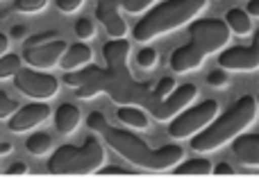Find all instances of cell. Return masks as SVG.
<instances>
[{
    "mask_svg": "<svg viewBox=\"0 0 259 188\" xmlns=\"http://www.w3.org/2000/svg\"><path fill=\"white\" fill-rule=\"evenodd\" d=\"M103 57L107 64L105 68L87 64L77 71H66V75L62 77L64 84L71 86L82 100L96 98L98 93H107L116 104H134V107L146 109L152 118H157L164 98L157 93L155 84L139 82L127 68L130 41H107L103 45Z\"/></svg>",
    "mask_w": 259,
    "mask_h": 188,
    "instance_id": "1",
    "label": "cell"
},
{
    "mask_svg": "<svg viewBox=\"0 0 259 188\" xmlns=\"http://www.w3.org/2000/svg\"><path fill=\"white\" fill-rule=\"evenodd\" d=\"M87 125L94 134H100L105 139V143L114 150L116 154H121L125 161H130L132 166L141 168L148 172H164V170H173L180 161L184 159V150L180 145H164V148L152 150L146 141H141L137 134L127 130H118L112 127L105 120L103 113L94 111L87 118Z\"/></svg>",
    "mask_w": 259,
    "mask_h": 188,
    "instance_id": "2",
    "label": "cell"
},
{
    "mask_svg": "<svg viewBox=\"0 0 259 188\" xmlns=\"http://www.w3.org/2000/svg\"><path fill=\"white\" fill-rule=\"evenodd\" d=\"M232 30L228 27L225 18H200L191 21L189 25V43L180 45L170 54V68L175 73L196 71L205 64V59L214 52H221L230 43Z\"/></svg>",
    "mask_w": 259,
    "mask_h": 188,
    "instance_id": "3",
    "label": "cell"
},
{
    "mask_svg": "<svg viewBox=\"0 0 259 188\" xmlns=\"http://www.w3.org/2000/svg\"><path fill=\"white\" fill-rule=\"evenodd\" d=\"M257 118V100L252 95L239 98L223 116H216L205 130L191 136V150L196 152H214L225 143L234 141L248 130Z\"/></svg>",
    "mask_w": 259,
    "mask_h": 188,
    "instance_id": "4",
    "label": "cell"
},
{
    "mask_svg": "<svg viewBox=\"0 0 259 188\" xmlns=\"http://www.w3.org/2000/svg\"><path fill=\"white\" fill-rule=\"evenodd\" d=\"M205 7L207 0H166V3L148 9L146 16L132 27V39L148 43L166 32H173L196 21L198 14H202Z\"/></svg>",
    "mask_w": 259,
    "mask_h": 188,
    "instance_id": "5",
    "label": "cell"
},
{
    "mask_svg": "<svg viewBox=\"0 0 259 188\" xmlns=\"http://www.w3.org/2000/svg\"><path fill=\"white\" fill-rule=\"evenodd\" d=\"M103 163V143L96 136H89L80 148L59 145L48 159V172H53V175H89V172H98Z\"/></svg>",
    "mask_w": 259,
    "mask_h": 188,
    "instance_id": "6",
    "label": "cell"
},
{
    "mask_svg": "<svg viewBox=\"0 0 259 188\" xmlns=\"http://www.w3.org/2000/svg\"><path fill=\"white\" fill-rule=\"evenodd\" d=\"M219 116V102L216 100H205L191 109L180 111L173 120H168V136L173 139H191L200 130H205L214 118Z\"/></svg>",
    "mask_w": 259,
    "mask_h": 188,
    "instance_id": "7",
    "label": "cell"
},
{
    "mask_svg": "<svg viewBox=\"0 0 259 188\" xmlns=\"http://www.w3.org/2000/svg\"><path fill=\"white\" fill-rule=\"evenodd\" d=\"M14 86L32 100H48L53 95H57L59 80L39 71V68H21L14 75Z\"/></svg>",
    "mask_w": 259,
    "mask_h": 188,
    "instance_id": "8",
    "label": "cell"
},
{
    "mask_svg": "<svg viewBox=\"0 0 259 188\" xmlns=\"http://www.w3.org/2000/svg\"><path fill=\"white\" fill-rule=\"evenodd\" d=\"M66 48H68V43L64 39H55V41H48V43L32 45V48H23V61L30 64L32 68L48 71V68L57 66Z\"/></svg>",
    "mask_w": 259,
    "mask_h": 188,
    "instance_id": "9",
    "label": "cell"
},
{
    "mask_svg": "<svg viewBox=\"0 0 259 188\" xmlns=\"http://www.w3.org/2000/svg\"><path fill=\"white\" fill-rule=\"evenodd\" d=\"M50 113H53V109L46 104V100H36V102H30V104L18 107L16 111L9 116L7 125H9V130L12 132L21 134V132H27V130H32V127L46 122L50 118Z\"/></svg>",
    "mask_w": 259,
    "mask_h": 188,
    "instance_id": "10",
    "label": "cell"
},
{
    "mask_svg": "<svg viewBox=\"0 0 259 188\" xmlns=\"http://www.w3.org/2000/svg\"><path fill=\"white\" fill-rule=\"evenodd\" d=\"M196 95H198L196 84H182V86H178V89H173L164 98V102H161L159 113H157L155 120H159V122L173 120L180 111H184V109H187L189 104L196 100Z\"/></svg>",
    "mask_w": 259,
    "mask_h": 188,
    "instance_id": "11",
    "label": "cell"
},
{
    "mask_svg": "<svg viewBox=\"0 0 259 188\" xmlns=\"http://www.w3.org/2000/svg\"><path fill=\"white\" fill-rule=\"evenodd\" d=\"M121 3L123 0H98L96 7V18L105 25L112 39H125L127 34V23L121 16Z\"/></svg>",
    "mask_w": 259,
    "mask_h": 188,
    "instance_id": "12",
    "label": "cell"
},
{
    "mask_svg": "<svg viewBox=\"0 0 259 188\" xmlns=\"http://www.w3.org/2000/svg\"><path fill=\"white\" fill-rule=\"evenodd\" d=\"M232 152L243 166L259 168V134H239L232 141Z\"/></svg>",
    "mask_w": 259,
    "mask_h": 188,
    "instance_id": "13",
    "label": "cell"
},
{
    "mask_svg": "<svg viewBox=\"0 0 259 188\" xmlns=\"http://www.w3.org/2000/svg\"><path fill=\"white\" fill-rule=\"evenodd\" d=\"M91 59H94V50H91L89 45L87 43H73L64 50L62 59H59V66H62L64 71H77V68L91 64Z\"/></svg>",
    "mask_w": 259,
    "mask_h": 188,
    "instance_id": "14",
    "label": "cell"
},
{
    "mask_svg": "<svg viewBox=\"0 0 259 188\" xmlns=\"http://www.w3.org/2000/svg\"><path fill=\"white\" fill-rule=\"evenodd\" d=\"M82 116H80V109L75 107V104L71 102H64L57 107V111H55V130L59 132V134H73V132L77 130V125H80Z\"/></svg>",
    "mask_w": 259,
    "mask_h": 188,
    "instance_id": "15",
    "label": "cell"
},
{
    "mask_svg": "<svg viewBox=\"0 0 259 188\" xmlns=\"http://www.w3.org/2000/svg\"><path fill=\"white\" fill-rule=\"evenodd\" d=\"M118 120L123 125H127L130 130H146L148 127V113L146 109L141 107H134V104H121L116 111Z\"/></svg>",
    "mask_w": 259,
    "mask_h": 188,
    "instance_id": "16",
    "label": "cell"
},
{
    "mask_svg": "<svg viewBox=\"0 0 259 188\" xmlns=\"http://www.w3.org/2000/svg\"><path fill=\"white\" fill-rule=\"evenodd\" d=\"M225 23L228 27L239 36H246L252 32V21H250V14L243 12V9H230L225 14Z\"/></svg>",
    "mask_w": 259,
    "mask_h": 188,
    "instance_id": "17",
    "label": "cell"
},
{
    "mask_svg": "<svg viewBox=\"0 0 259 188\" xmlns=\"http://www.w3.org/2000/svg\"><path fill=\"white\" fill-rule=\"evenodd\" d=\"M211 170H214L211 163L207 159L198 157V159H187V161L182 159L170 172H175V175H209Z\"/></svg>",
    "mask_w": 259,
    "mask_h": 188,
    "instance_id": "18",
    "label": "cell"
},
{
    "mask_svg": "<svg viewBox=\"0 0 259 188\" xmlns=\"http://www.w3.org/2000/svg\"><path fill=\"white\" fill-rule=\"evenodd\" d=\"M25 150L34 157H44L53 150V136L50 134H44V132H36V134L27 136L25 141Z\"/></svg>",
    "mask_w": 259,
    "mask_h": 188,
    "instance_id": "19",
    "label": "cell"
},
{
    "mask_svg": "<svg viewBox=\"0 0 259 188\" xmlns=\"http://www.w3.org/2000/svg\"><path fill=\"white\" fill-rule=\"evenodd\" d=\"M21 64L23 57L21 54H14V52H5L0 57V80H7V77H14L18 71H21Z\"/></svg>",
    "mask_w": 259,
    "mask_h": 188,
    "instance_id": "20",
    "label": "cell"
},
{
    "mask_svg": "<svg viewBox=\"0 0 259 188\" xmlns=\"http://www.w3.org/2000/svg\"><path fill=\"white\" fill-rule=\"evenodd\" d=\"M248 14H252V16H259V0H250L248 3ZM248 52H250V57L255 59V64L259 66V30L255 32V36H252L250 45H246Z\"/></svg>",
    "mask_w": 259,
    "mask_h": 188,
    "instance_id": "21",
    "label": "cell"
},
{
    "mask_svg": "<svg viewBox=\"0 0 259 188\" xmlns=\"http://www.w3.org/2000/svg\"><path fill=\"white\" fill-rule=\"evenodd\" d=\"M48 5V0H14V9L23 14H36Z\"/></svg>",
    "mask_w": 259,
    "mask_h": 188,
    "instance_id": "22",
    "label": "cell"
},
{
    "mask_svg": "<svg viewBox=\"0 0 259 188\" xmlns=\"http://www.w3.org/2000/svg\"><path fill=\"white\" fill-rule=\"evenodd\" d=\"M75 34H77V39H82V41L94 39L96 36V23L91 21V18H80V21L75 23Z\"/></svg>",
    "mask_w": 259,
    "mask_h": 188,
    "instance_id": "23",
    "label": "cell"
},
{
    "mask_svg": "<svg viewBox=\"0 0 259 188\" xmlns=\"http://www.w3.org/2000/svg\"><path fill=\"white\" fill-rule=\"evenodd\" d=\"M137 64L141 68H152L157 64V50L150 48V45H148V48H141L137 52Z\"/></svg>",
    "mask_w": 259,
    "mask_h": 188,
    "instance_id": "24",
    "label": "cell"
},
{
    "mask_svg": "<svg viewBox=\"0 0 259 188\" xmlns=\"http://www.w3.org/2000/svg\"><path fill=\"white\" fill-rule=\"evenodd\" d=\"M157 0H123L121 3V9H125L130 14H141L146 12L148 7H152Z\"/></svg>",
    "mask_w": 259,
    "mask_h": 188,
    "instance_id": "25",
    "label": "cell"
},
{
    "mask_svg": "<svg viewBox=\"0 0 259 188\" xmlns=\"http://www.w3.org/2000/svg\"><path fill=\"white\" fill-rule=\"evenodd\" d=\"M16 109H18L16 100L9 98L7 93H3V91H0V120H3V118H9L14 111H16Z\"/></svg>",
    "mask_w": 259,
    "mask_h": 188,
    "instance_id": "26",
    "label": "cell"
},
{
    "mask_svg": "<svg viewBox=\"0 0 259 188\" xmlns=\"http://www.w3.org/2000/svg\"><path fill=\"white\" fill-rule=\"evenodd\" d=\"M59 39L57 32H44V34H34L30 39H25V48H32V45H41V43H48V41Z\"/></svg>",
    "mask_w": 259,
    "mask_h": 188,
    "instance_id": "27",
    "label": "cell"
},
{
    "mask_svg": "<svg viewBox=\"0 0 259 188\" xmlns=\"http://www.w3.org/2000/svg\"><path fill=\"white\" fill-rule=\"evenodd\" d=\"M228 73H225V68H219V71H211L209 75H207V82H209L211 86H225L228 84Z\"/></svg>",
    "mask_w": 259,
    "mask_h": 188,
    "instance_id": "28",
    "label": "cell"
},
{
    "mask_svg": "<svg viewBox=\"0 0 259 188\" xmlns=\"http://www.w3.org/2000/svg\"><path fill=\"white\" fill-rule=\"evenodd\" d=\"M155 89H157V93H159L161 98H166V95L175 89V80L173 77H161V80L155 84Z\"/></svg>",
    "mask_w": 259,
    "mask_h": 188,
    "instance_id": "29",
    "label": "cell"
},
{
    "mask_svg": "<svg viewBox=\"0 0 259 188\" xmlns=\"http://www.w3.org/2000/svg\"><path fill=\"white\" fill-rule=\"evenodd\" d=\"M82 3H84V0H57V9L64 14H71V12H75V9H80Z\"/></svg>",
    "mask_w": 259,
    "mask_h": 188,
    "instance_id": "30",
    "label": "cell"
},
{
    "mask_svg": "<svg viewBox=\"0 0 259 188\" xmlns=\"http://www.w3.org/2000/svg\"><path fill=\"white\" fill-rule=\"evenodd\" d=\"M5 172H7V175H25V172H27V166H25L23 161H16V163H12V166H9Z\"/></svg>",
    "mask_w": 259,
    "mask_h": 188,
    "instance_id": "31",
    "label": "cell"
},
{
    "mask_svg": "<svg viewBox=\"0 0 259 188\" xmlns=\"http://www.w3.org/2000/svg\"><path fill=\"white\" fill-rule=\"evenodd\" d=\"M211 172H216V175H234V170H232L230 163H219V166H214Z\"/></svg>",
    "mask_w": 259,
    "mask_h": 188,
    "instance_id": "32",
    "label": "cell"
},
{
    "mask_svg": "<svg viewBox=\"0 0 259 188\" xmlns=\"http://www.w3.org/2000/svg\"><path fill=\"white\" fill-rule=\"evenodd\" d=\"M100 175H127V170H123V168H105V170H98Z\"/></svg>",
    "mask_w": 259,
    "mask_h": 188,
    "instance_id": "33",
    "label": "cell"
},
{
    "mask_svg": "<svg viewBox=\"0 0 259 188\" xmlns=\"http://www.w3.org/2000/svg\"><path fill=\"white\" fill-rule=\"evenodd\" d=\"M7 48H9V36L0 32V57H3V54L7 52Z\"/></svg>",
    "mask_w": 259,
    "mask_h": 188,
    "instance_id": "34",
    "label": "cell"
},
{
    "mask_svg": "<svg viewBox=\"0 0 259 188\" xmlns=\"http://www.w3.org/2000/svg\"><path fill=\"white\" fill-rule=\"evenodd\" d=\"M12 36H16V39H21V36H25V25H14Z\"/></svg>",
    "mask_w": 259,
    "mask_h": 188,
    "instance_id": "35",
    "label": "cell"
},
{
    "mask_svg": "<svg viewBox=\"0 0 259 188\" xmlns=\"http://www.w3.org/2000/svg\"><path fill=\"white\" fill-rule=\"evenodd\" d=\"M12 152V143H7V141H3L0 143V157H5V154Z\"/></svg>",
    "mask_w": 259,
    "mask_h": 188,
    "instance_id": "36",
    "label": "cell"
},
{
    "mask_svg": "<svg viewBox=\"0 0 259 188\" xmlns=\"http://www.w3.org/2000/svg\"><path fill=\"white\" fill-rule=\"evenodd\" d=\"M257 107H259V93H257Z\"/></svg>",
    "mask_w": 259,
    "mask_h": 188,
    "instance_id": "37",
    "label": "cell"
}]
</instances>
